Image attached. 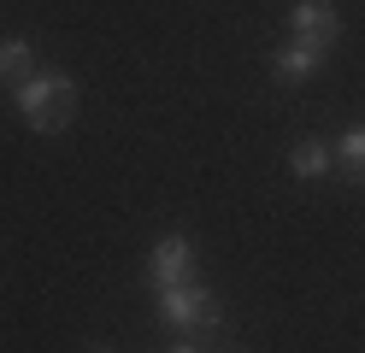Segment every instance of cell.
<instances>
[{
  "label": "cell",
  "instance_id": "6da1fadb",
  "mask_svg": "<svg viewBox=\"0 0 365 353\" xmlns=\"http://www.w3.org/2000/svg\"><path fill=\"white\" fill-rule=\"evenodd\" d=\"M18 112L30 118V130L59 135L77 118V83L65 77V71H36V77L18 88Z\"/></svg>",
  "mask_w": 365,
  "mask_h": 353
},
{
  "label": "cell",
  "instance_id": "7a4b0ae2",
  "mask_svg": "<svg viewBox=\"0 0 365 353\" xmlns=\"http://www.w3.org/2000/svg\"><path fill=\"white\" fill-rule=\"evenodd\" d=\"M159 318L177 336H207V329L224 324V306H218V295L195 289V282H177V289H159Z\"/></svg>",
  "mask_w": 365,
  "mask_h": 353
},
{
  "label": "cell",
  "instance_id": "3957f363",
  "mask_svg": "<svg viewBox=\"0 0 365 353\" xmlns=\"http://www.w3.org/2000/svg\"><path fill=\"white\" fill-rule=\"evenodd\" d=\"M336 30H341V18H336V6H330V0H294V12H289V36H294V41L324 47V53H330Z\"/></svg>",
  "mask_w": 365,
  "mask_h": 353
},
{
  "label": "cell",
  "instance_id": "277c9868",
  "mask_svg": "<svg viewBox=\"0 0 365 353\" xmlns=\"http://www.w3.org/2000/svg\"><path fill=\"white\" fill-rule=\"evenodd\" d=\"M189 271H195V247L182 242V235H165V242L153 247V259H148V289L153 295L177 289V282H189Z\"/></svg>",
  "mask_w": 365,
  "mask_h": 353
},
{
  "label": "cell",
  "instance_id": "5b68a950",
  "mask_svg": "<svg viewBox=\"0 0 365 353\" xmlns=\"http://www.w3.org/2000/svg\"><path fill=\"white\" fill-rule=\"evenodd\" d=\"M324 65V47H307V41H289L277 59H271V71H277L283 83H301V77H312V71Z\"/></svg>",
  "mask_w": 365,
  "mask_h": 353
},
{
  "label": "cell",
  "instance_id": "8992f818",
  "mask_svg": "<svg viewBox=\"0 0 365 353\" xmlns=\"http://www.w3.org/2000/svg\"><path fill=\"white\" fill-rule=\"evenodd\" d=\"M36 77V53H30V41L24 36H12V41H0V83H12V88H24Z\"/></svg>",
  "mask_w": 365,
  "mask_h": 353
},
{
  "label": "cell",
  "instance_id": "52a82bcc",
  "mask_svg": "<svg viewBox=\"0 0 365 353\" xmlns=\"http://www.w3.org/2000/svg\"><path fill=\"white\" fill-rule=\"evenodd\" d=\"M330 165H336V153L324 148V141H301V148L289 153V171L301 177V183H318V177L330 171Z\"/></svg>",
  "mask_w": 365,
  "mask_h": 353
},
{
  "label": "cell",
  "instance_id": "ba28073f",
  "mask_svg": "<svg viewBox=\"0 0 365 353\" xmlns=\"http://www.w3.org/2000/svg\"><path fill=\"white\" fill-rule=\"evenodd\" d=\"M336 165L348 171V183H365V124H354L336 141Z\"/></svg>",
  "mask_w": 365,
  "mask_h": 353
},
{
  "label": "cell",
  "instance_id": "9c48e42d",
  "mask_svg": "<svg viewBox=\"0 0 365 353\" xmlns=\"http://www.w3.org/2000/svg\"><path fill=\"white\" fill-rule=\"evenodd\" d=\"M165 353H207V347H200V342H189V336H182L177 347H165Z\"/></svg>",
  "mask_w": 365,
  "mask_h": 353
},
{
  "label": "cell",
  "instance_id": "30bf717a",
  "mask_svg": "<svg viewBox=\"0 0 365 353\" xmlns=\"http://www.w3.org/2000/svg\"><path fill=\"white\" fill-rule=\"evenodd\" d=\"M95 353H106V347H95Z\"/></svg>",
  "mask_w": 365,
  "mask_h": 353
}]
</instances>
